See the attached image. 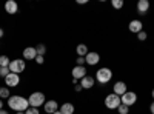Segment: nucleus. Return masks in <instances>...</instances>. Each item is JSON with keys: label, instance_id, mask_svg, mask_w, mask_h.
Masks as SVG:
<instances>
[{"label": "nucleus", "instance_id": "nucleus-25", "mask_svg": "<svg viewBox=\"0 0 154 114\" xmlns=\"http://www.w3.org/2000/svg\"><path fill=\"white\" fill-rule=\"evenodd\" d=\"M146 37H148V34H146L145 31H140V32L137 34V39H139L140 42H143V40H146Z\"/></svg>", "mask_w": 154, "mask_h": 114}, {"label": "nucleus", "instance_id": "nucleus-9", "mask_svg": "<svg viewBox=\"0 0 154 114\" xmlns=\"http://www.w3.org/2000/svg\"><path fill=\"white\" fill-rule=\"evenodd\" d=\"M80 86L83 88V90H91V88L94 86V83H96V79L93 77V75H89V74H86L83 79H80Z\"/></svg>", "mask_w": 154, "mask_h": 114}, {"label": "nucleus", "instance_id": "nucleus-3", "mask_svg": "<svg viewBox=\"0 0 154 114\" xmlns=\"http://www.w3.org/2000/svg\"><path fill=\"white\" fill-rule=\"evenodd\" d=\"M45 102H46V97H45V94L40 93V91H34V93L28 97V103H29V106H32V108H40V106L45 105Z\"/></svg>", "mask_w": 154, "mask_h": 114}, {"label": "nucleus", "instance_id": "nucleus-15", "mask_svg": "<svg viewBox=\"0 0 154 114\" xmlns=\"http://www.w3.org/2000/svg\"><path fill=\"white\" fill-rule=\"evenodd\" d=\"M5 11L8 12V14H11V16L17 14L19 12V5H17L16 0H8V2L5 3Z\"/></svg>", "mask_w": 154, "mask_h": 114}, {"label": "nucleus", "instance_id": "nucleus-10", "mask_svg": "<svg viewBox=\"0 0 154 114\" xmlns=\"http://www.w3.org/2000/svg\"><path fill=\"white\" fill-rule=\"evenodd\" d=\"M71 74H72V79L80 80V79H83L85 75H86V68H85V66H79V65H75V66L72 68Z\"/></svg>", "mask_w": 154, "mask_h": 114}, {"label": "nucleus", "instance_id": "nucleus-16", "mask_svg": "<svg viewBox=\"0 0 154 114\" xmlns=\"http://www.w3.org/2000/svg\"><path fill=\"white\" fill-rule=\"evenodd\" d=\"M149 9V2L148 0H139V3H137V12L139 14H146Z\"/></svg>", "mask_w": 154, "mask_h": 114}, {"label": "nucleus", "instance_id": "nucleus-29", "mask_svg": "<svg viewBox=\"0 0 154 114\" xmlns=\"http://www.w3.org/2000/svg\"><path fill=\"white\" fill-rule=\"evenodd\" d=\"M74 90H75V91H77V93H80V91H82V90H83V88H82V86H80V83H77V85H75V86H74Z\"/></svg>", "mask_w": 154, "mask_h": 114}, {"label": "nucleus", "instance_id": "nucleus-2", "mask_svg": "<svg viewBox=\"0 0 154 114\" xmlns=\"http://www.w3.org/2000/svg\"><path fill=\"white\" fill-rule=\"evenodd\" d=\"M94 79H96L99 83H102V85H106V83H109L111 79H112V71H111L109 68H106V66L99 68Z\"/></svg>", "mask_w": 154, "mask_h": 114}, {"label": "nucleus", "instance_id": "nucleus-21", "mask_svg": "<svg viewBox=\"0 0 154 114\" xmlns=\"http://www.w3.org/2000/svg\"><path fill=\"white\" fill-rule=\"evenodd\" d=\"M35 51H37V56H45V53H46V46H45L43 43H38V45L35 46Z\"/></svg>", "mask_w": 154, "mask_h": 114}, {"label": "nucleus", "instance_id": "nucleus-4", "mask_svg": "<svg viewBox=\"0 0 154 114\" xmlns=\"http://www.w3.org/2000/svg\"><path fill=\"white\" fill-rule=\"evenodd\" d=\"M120 103H122L120 102V96L114 94V93H111V94H108L105 97V106L108 109H117L120 106Z\"/></svg>", "mask_w": 154, "mask_h": 114}, {"label": "nucleus", "instance_id": "nucleus-19", "mask_svg": "<svg viewBox=\"0 0 154 114\" xmlns=\"http://www.w3.org/2000/svg\"><path fill=\"white\" fill-rule=\"evenodd\" d=\"M11 93H9V88L8 86H0V99H9Z\"/></svg>", "mask_w": 154, "mask_h": 114}, {"label": "nucleus", "instance_id": "nucleus-23", "mask_svg": "<svg viewBox=\"0 0 154 114\" xmlns=\"http://www.w3.org/2000/svg\"><path fill=\"white\" fill-rule=\"evenodd\" d=\"M117 111H119V114H128V112H130V106L120 103V106L117 108Z\"/></svg>", "mask_w": 154, "mask_h": 114}, {"label": "nucleus", "instance_id": "nucleus-28", "mask_svg": "<svg viewBox=\"0 0 154 114\" xmlns=\"http://www.w3.org/2000/svg\"><path fill=\"white\" fill-rule=\"evenodd\" d=\"M43 62H45L43 56H37V57H35V63H38V65H42Z\"/></svg>", "mask_w": 154, "mask_h": 114}, {"label": "nucleus", "instance_id": "nucleus-6", "mask_svg": "<svg viewBox=\"0 0 154 114\" xmlns=\"http://www.w3.org/2000/svg\"><path fill=\"white\" fill-rule=\"evenodd\" d=\"M120 102L126 106H133L137 102V94L134 91H126L123 96H120Z\"/></svg>", "mask_w": 154, "mask_h": 114}, {"label": "nucleus", "instance_id": "nucleus-27", "mask_svg": "<svg viewBox=\"0 0 154 114\" xmlns=\"http://www.w3.org/2000/svg\"><path fill=\"white\" fill-rule=\"evenodd\" d=\"M77 65L79 66H85V57H77Z\"/></svg>", "mask_w": 154, "mask_h": 114}, {"label": "nucleus", "instance_id": "nucleus-12", "mask_svg": "<svg viewBox=\"0 0 154 114\" xmlns=\"http://www.w3.org/2000/svg\"><path fill=\"white\" fill-rule=\"evenodd\" d=\"M59 103L56 102V100H46L45 102V105H43V109H45V112H48V114H53V112H56V111H59Z\"/></svg>", "mask_w": 154, "mask_h": 114}, {"label": "nucleus", "instance_id": "nucleus-18", "mask_svg": "<svg viewBox=\"0 0 154 114\" xmlns=\"http://www.w3.org/2000/svg\"><path fill=\"white\" fill-rule=\"evenodd\" d=\"M75 53H77V56H79V57H85L89 53V49H88V46L85 43H80V45L75 46Z\"/></svg>", "mask_w": 154, "mask_h": 114}, {"label": "nucleus", "instance_id": "nucleus-31", "mask_svg": "<svg viewBox=\"0 0 154 114\" xmlns=\"http://www.w3.org/2000/svg\"><path fill=\"white\" fill-rule=\"evenodd\" d=\"M149 111H151V114H154V102L149 105Z\"/></svg>", "mask_w": 154, "mask_h": 114}, {"label": "nucleus", "instance_id": "nucleus-36", "mask_svg": "<svg viewBox=\"0 0 154 114\" xmlns=\"http://www.w3.org/2000/svg\"><path fill=\"white\" fill-rule=\"evenodd\" d=\"M53 114H62V112H60V111H56V112H53Z\"/></svg>", "mask_w": 154, "mask_h": 114}, {"label": "nucleus", "instance_id": "nucleus-11", "mask_svg": "<svg viewBox=\"0 0 154 114\" xmlns=\"http://www.w3.org/2000/svg\"><path fill=\"white\" fill-rule=\"evenodd\" d=\"M23 60H35L37 57V51H35V46H26L23 49Z\"/></svg>", "mask_w": 154, "mask_h": 114}, {"label": "nucleus", "instance_id": "nucleus-20", "mask_svg": "<svg viewBox=\"0 0 154 114\" xmlns=\"http://www.w3.org/2000/svg\"><path fill=\"white\" fill-rule=\"evenodd\" d=\"M9 57L8 56H0V68H9Z\"/></svg>", "mask_w": 154, "mask_h": 114}, {"label": "nucleus", "instance_id": "nucleus-22", "mask_svg": "<svg viewBox=\"0 0 154 114\" xmlns=\"http://www.w3.org/2000/svg\"><path fill=\"white\" fill-rule=\"evenodd\" d=\"M111 6H112L114 9L123 8V0H111Z\"/></svg>", "mask_w": 154, "mask_h": 114}, {"label": "nucleus", "instance_id": "nucleus-17", "mask_svg": "<svg viewBox=\"0 0 154 114\" xmlns=\"http://www.w3.org/2000/svg\"><path fill=\"white\" fill-rule=\"evenodd\" d=\"M59 111H60L62 114H74L75 108H74V105H72V103L66 102V103H63V105H60Z\"/></svg>", "mask_w": 154, "mask_h": 114}, {"label": "nucleus", "instance_id": "nucleus-34", "mask_svg": "<svg viewBox=\"0 0 154 114\" xmlns=\"http://www.w3.org/2000/svg\"><path fill=\"white\" fill-rule=\"evenodd\" d=\"M0 109H3V100L0 99Z\"/></svg>", "mask_w": 154, "mask_h": 114}, {"label": "nucleus", "instance_id": "nucleus-33", "mask_svg": "<svg viewBox=\"0 0 154 114\" xmlns=\"http://www.w3.org/2000/svg\"><path fill=\"white\" fill-rule=\"evenodd\" d=\"M0 114H9V111H6V109L3 108V109H0Z\"/></svg>", "mask_w": 154, "mask_h": 114}, {"label": "nucleus", "instance_id": "nucleus-5", "mask_svg": "<svg viewBox=\"0 0 154 114\" xmlns=\"http://www.w3.org/2000/svg\"><path fill=\"white\" fill-rule=\"evenodd\" d=\"M25 68H26V62H25L23 59H14V60H11V63H9V71L14 72V74L23 72Z\"/></svg>", "mask_w": 154, "mask_h": 114}, {"label": "nucleus", "instance_id": "nucleus-7", "mask_svg": "<svg viewBox=\"0 0 154 114\" xmlns=\"http://www.w3.org/2000/svg\"><path fill=\"white\" fill-rule=\"evenodd\" d=\"M20 83V74H14V72H9L6 77H5V85L8 88H16Z\"/></svg>", "mask_w": 154, "mask_h": 114}, {"label": "nucleus", "instance_id": "nucleus-13", "mask_svg": "<svg viewBox=\"0 0 154 114\" xmlns=\"http://www.w3.org/2000/svg\"><path fill=\"white\" fill-rule=\"evenodd\" d=\"M128 29H130L131 32H134V34H139L140 31H143V23L140 20H137V19H134V20L130 22V25H128Z\"/></svg>", "mask_w": 154, "mask_h": 114}, {"label": "nucleus", "instance_id": "nucleus-37", "mask_svg": "<svg viewBox=\"0 0 154 114\" xmlns=\"http://www.w3.org/2000/svg\"><path fill=\"white\" fill-rule=\"evenodd\" d=\"M151 96H152V99H154V90H152V91H151Z\"/></svg>", "mask_w": 154, "mask_h": 114}, {"label": "nucleus", "instance_id": "nucleus-30", "mask_svg": "<svg viewBox=\"0 0 154 114\" xmlns=\"http://www.w3.org/2000/svg\"><path fill=\"white\" fill-rule=\"evenodd\" d=\"M88 0H77V5H86Z\"/></svg>", "mask_w": 154, "mask_h": 114}, {"label": "nucleus", "instance_id": "nucleus-32", "mask_svg": "<svg viewBox=\"0 0 154 114\" xmlns=\"http://www.w3.org/2000/svg\"><path fill=\"white\" fill-rule=\"evenodd\" d=\"M3 35H5V31H3V28H0V39H2Z\"/></svg>", "mask_w": 154, "mask_h": 114}, {"label": "nucleus", "instance_id": "nucleus-26", "mask_svg": "<svg viewBox=\"0 0 154 114\" xmlns=\"http://www.w3.org/2000/svg\"><path fill=\"white\" fill-rule=\"evenodd\" d=\"M9 72H11L9 68H0V77H3V79H5Z\"/></svg>", "mask_w": 154, "mask_h": 114}, {"label": "nucleus", "instance_id": "nucleus-24", "mask_svg": "<svg viewBox=\"0 0 154 114\" xmlns=\"http://www.w3.org/2000/svg\"><path fill=\"white\" fill-rule=\"evenodd\" d=\"M25 114H40V111H38V108H32V106H29L26 111H25Z\"/></svg>", "mask_w": 154, "mask_h": 114}, {"label": "nucleus", "instance_id": "nucleus-14", "mask_svg": "<svg viewBox=\"0 0 154 114\" xmlns=\"http://www.w3.org/2000/svg\"><path fill=\"white\" fill-rule=\"evenodd\" d=\"M126 91H128V90H126V83H125V82H122V80L116 82V83L112 85V93H114V94H117V96H123Z\"/></svg>", "mask_w": 154, "mask_h": 114}, {"label": "nucleus", "instance_id": "nucleus-1", "mask_svg": "<svg viewBox=\"0 0 154 114\" xmlns=\"http://www.w3.org/2000/svg\"><path fill=\"white\" fill-rule=\"evenodd\" d=\"M8 106H9V109L19 112V111H26L29 108V103H28V99L26 97L16 94V96H11L8 99Z\"/></svg>", "mask_w": 154, "mask_h": 114}, {"label": "nucleus", "instance_id": "nucleus-35", "mask_svg": "<svg viewBox=\"0 0 154 114\" xmlns=\"http://www.w3.org/2000/svg\"><path fill=\"white\" fill-rule=\"evenodd\" d=\"M16 114H25V111H19V112H16Z\"/></svg>", "mask_w": 154, "mask_h": 114}, {"label": "nucleus", "instance_id": "nucleus-8", "mask_svg": "<svg viewBox=\"0 0 154 114\" xmlns=\"http://www.w3.org/2000/svg\"><path fill=\"white\" fill-rule=\"evenodd\" d=\"M99 62H100V54L96 53V51H89V53L85 56V63H86V65H89V66L97 65Z\"/></svg>", "mask_w": 154, "mask_h": 114}]
</instances>
